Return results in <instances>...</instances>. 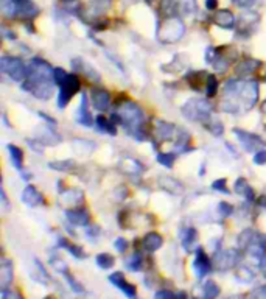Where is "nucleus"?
Instances as JSON below:
<instances>
[{"label": "nucleus", "instance_id": "nucleus-1", "mask_svg": "<svg viewBox=\"0 0 266 299\" xmlns=\"http://www.w3.org/2000/svg\"><path fill=\"white\" fill-rule=\"evenodd\" d=\"M258 100L257 81L245 80H229L224 84L223 111L229 114L245 112L254 108Z\"/></svg>", "mask_w": 266, "mask_h": 299}, {"label": "nucleus", "instance_id": "nucleus-2", "mask_svg": "<svg viewBox=\"0 0 266 299\" xmlns=\"http://www.w3.org/2000/svg\"><path fill=\"white\" fill-rule=\"evenodd\" d=\"M53 70L51 66L41 58H33L27 67V77L22 83V89L31 92L41 100H48L53 94Z\"/></svg>", "mask_w": 266, "mask_h": 299}, {"label": "nucleus", "instance_id": "nucleus-3", "mask_svg": "<svg viewBox=\"0 0 266 299\" xmlns=\"http://www.w3.org/2000/svg\"><path fill=\"white\" fill-rule=\"evenodd\" d=\"M114 120L123 125V128H126V131L134 136L139 140H143L146 137V134L143 131V111L132 101H125L118 112L112 116Z\"/></svg>", "mask_w": 266, "mask_h": 299}, {"label": "nucleus", "instance_id": "nucleus-4", "mask_svg": "<svg viewBox=\"0 0 266 299\" xmlns=\"http://www.w3.org/2000/svg\"><path fill=\"white\" fill-rule=\"evenodd\" d=\"M212 106L207 100L191 99L182 106V114L193 122H205L210 117Z\"/></svg>", "mask_w": 266, "mask_h": 299}, {"label": "nucleus", "instance_id": "nucleus-5", "mask_svg": "<svg viewBox=\"0 0 266 299\" xmlns=\"http://www.w3.org/2000/svg\"><path fill=\"white\" fill-rule=\"evenodd\" d=\"M0 69L14 81H22L27 77L25 64L22 63V59L16 56H2V59H0Z\"/></svg>", "mask_w": 266, "mask_h": 299}, {"label": "nucleus", "instance_id": "nucleus-6", "mask_svg": "<svg viewBox=\"0 0 266 299\" xmlns=\"http://www.w3.org/2000/svg\"><path fill=\"white\" fill-rule=\"evenodd\" d=\"M79 91V80L75 73H69L67 78L64 80V83L61 84V91L58 95V108L64 109L69 104L70 99Z\"/></svg>", "mask_w": 266, "mask_h": 299}, {"label": "nucleus", "instance_id": "nucleus-7", "mask_svg": "<svg viewBox=\"0 0 266 299\" xmlns=\"http://www.w3.org/2000/svg\"><path fill=\"white\" fill-rule=\"evenodd\" d=\"M184 32H186V28H184V24L179 20V19H168L164 22V28H162V33H160V39H164L165 42H173V41H177L181 39Z\"/></svg>", "mask_w": 266, "mask_h": 299}, {"label": "nucleus", "instance_id": "nucleus-8", "mask_svg": "<svg viewBox=\"0 0 266 299\" xmlns=\"http://www.w3.org/2000/svg\"><path fill=\"white\" fill-rule=\"evenodd\" d=\"M213 262H215L219 271L229 270L238 262V252L234 249H217L215 256H213Z\"/></svg>", "mask_w": 266, "mask_h": 299}, {"label": "nucleus", "instance_id": "nucleus-9", "mask_svg": "<svg viewBox=\"0 0 266 299\" xmlns=\"http://www.w3.org/2000/svg\"><path fill=\"white\" fill-rule=\"evenodd\" d=\"M234 134L238 137L240 144L245 147L246 151H255V150H262L263 145H266V142L262 140V137L255 136L252 133H248V131H243V130H234Z\"/></svg>", "mask_w": 266, "mask_h": 299}, {"label": "nucleus", "instance_id": "nucleus-10", "mask_svg": "<svg viewBox=\"0 0 266 299\" xmlns=\"http://www.w3.org/2000/svg\"><path fill=\"white\" fill-rule=\"evenodd\" d=\"M193 268H195L196 276L199 279H203L204 276H207L212 270V260L204 252L203 248H196V260L193 264Z\"/></svg>", "mask_w": 266, "mask_h": 299}, {"label": "nucleus", "instance_id": "nucleus-11", "mask_svg": "<svg viewBox=\"0 0 266 299\" xmlns=\"http://www.w3.org/2000/svg\"><path fill=\"white\" fill-rule=\"evenodd\" d=\"M39 14V8L31 0H16V17L34 19Z\"/></svg>", "mask_w": 266, "mask_h": 299}, {"label": "nucleus", "instance_id": "nucleus-12", "mask_svg": "<svg viewBox=\"0 0 266 299\" xmlns=\"http://www.w3.org/2000/svg\"><path fill=\"white\" fill-rule=\"evenodd\" d=\"M91 100L95 109L98 111H106L110 104V94L103 87H95L91 92Z\"/></svg>", "mask_w": 266, "mask_h": 299}, {"label": "nucleus", "instance_id": "nucleus-13", "mask_svg": "<svg viewBox=\"0 0 266 299\" xmlns=\"http://www.w3.org/2000/svg\"><path fill=\"white\" fill-rule=\"evenodd\" d=\"M72 69H73V72H84L86 77L91 81H94V83H100L101 81V77L98 75V72L95 70L92 66H89L87 63H84L83 59H79V58L72 61Z\"/></svg>", "mask_w": 266, "mask_h": 299}, {"label": "nucleus", "instance_id": "nucleus-14", "mask_svg": "<svg viewBox=\"0 0 266 299\" xmlns=\"http://www.w3.org/2000/svg\"><path fill=\"white\" fill-rule=\"evenodd\" d=\"M109 282L115 285L120 291H123L125 295L129 296V298H134L136 296V287L131 285V283L126 282V279L123 278L122 273H112L109 276Z\"/></svg>", "mask_w": 266, "mask_h": 299}, {"label": "nucleus", "instance_id": "nucleus-15", "mask_svg": "<svg viewBox=\"0 0 266 299\" xmlns=\"http://www.w3.org/2000/svg\"><path fill=\"white\" fill-rule=\"evenodd\" d=\"M22 201L27 204V206H41L44 204V197L41 195V192H38L34 185H27L24 192H22Z\"/></svg>", "mask_w": 266, "mask_h": 299}, {"label": "nucleus", "instance_id": "nucleus-16", "mask_svg": "<svg viewBox=\"0 0 266 299\" xmlns=\"http://www.w3.org/2000/svg\"><path fill=\"white\" fill-rule=\"evenodd\" d=\"M65 216L75 226H87L89 223L87 209H69V211H65Z\"/></svg>", "mask_w": 266, "mask_h": 299}, {"label": "nucleus", "instance_id": "nucleus-17", "mask_svg": "<svg viewBox=\"0 0 266 299\" xmlns=\"http://www.w3.org/2000/svg\"><path fill=\"white\" fill-rule=\"evenodd\" d=\"M212 20L215 25H218L221 28H226V30H232L235 27V16L229 10L218 11L215 16H213Z\"/></svg>", "mask_w": 266, "mask_h": 299}, {"label": "nucleus", "instance_id": "nucleus-18", "mask_svg": "<svg viewBox=\"0 0 266 299\" xmlns=\"http://www.w3.org/2000/svg\"><path fill=\"white\" fill-rule=\"evenodd\" d=\"M77 122L83 126H92V116L87 108V95L86 94L81 95V104H79L78 112H77Z\"/></svg>", "mask_w": 266, "mask_h": 299}, {"label": "nucleus", "instance_id": "nucleus-19", "mask_svg": "<svg viewBox=\"0 0 266 299\" xmlns=\"http://www.w3.org/2000/svg\"><path fill=\"white\" fill-rule=\"evenodd\" d=\"M11 282H13V264L10 260L3 259L2 266H0V285H2V290L8 288Z\"/></svg>", "mask_w": 266, "mask_h": 299}, {"label": "nucleus", "instance_id": "nucleus-20", "mask_svg": "<svg viewBox=\"0 0 266 299\" xmlns=\"http://www.w3.org/2000/svg\"><path fill=\"white\" fill-rule=\"evenodd\" d=\"M143 248L146 251H150V252H154V251H157L162 243H164V238H162V235H159L157 233H150V234H146L143 237Z\"/></svg>", "mask_w": 266, "mask_h": 299}, {"label": "nucleus", "instance_id": "nucleus-21", "mask_svg": "<svg viewBox=\"0 0 266 299\" xmlns=\"http://www.w3.org/2000/svg\"><path fill=\"white\" fill-rule=\"evenodd\" d=\"M235 192L238 193V195H243L248 201H254V198H255L252 187L249 185V183L245 178H238L235 181Z\"/></svg>", "mask_w": 266, "mask_h": 299}, {"label": "nucleus", "instance_id": "nucleus-22", "mask_svg": "<svg viewBox=\"0 0 266 299\" xmlns=\"http://www.w3.org/2000/svg\"><path fill=\"white\" fill-rule=\"evenodd\" d=\"M260 66H262L260 61H255V59H246V61L240 63L235 67V72L238 75H249V73L255 72Z\"/></svg>", "mask_w": 266, "mask_h": 299}, {"label": "nucleus", "instance_id": "nucleus-23", "mask_svg": "<svg viewBox=\"0 0 266 299\" xmlns=\"http://www.w3.org/2000/svg\"><path fill=\"white\" fill-rule=\"evenodd\" d=\"M95 123H97V131H100V133H108V134H110V136H115V134H117L115 123L112 120L109 122L106 117L98 116L97 120H95Z\"/></svg>", "mask_w": 266, "mask_h": 299}, {"label": "nucleus", "instance_id": "nucleus-24", "mask_svg": "<svg viewBox=\"0 0 266 299\" xmlns=\"http://www.w3.org/2000/svg\"><path fill=\"white\" fill-rule=\"evenodd\" d=\"M8 151L11 156V162L13 166L16 167L17 170H22V162H24V151L16 147V145H8Z\"/></svg>", "mask_w": 266, "mask_h": 299}, {"label": "nucleus", "instance_id": "nucleus-25", "mask_svg": "<svg viewBox=\"0 0 266 299\" xmlns=\"http://www.w3.org/2000/svg\"><path fill=\"white\" fill-rule=\"evenodd\" d=\"M196 240H198L196 229L188 228V229L186 231V235L182 237V246H184V248H186V251H191V249L195 248Z\"/></svg>", "mask_w": 266, "mask_h": 299}, {"label": "nucleus", "instance_id": "nucleus-26", "mask_svg": "<svg viewBox=\"0 0 266 299\" xmlns=\"http://www.w3.org/2000/svg\"><path fill=\"white\" fill-rule=\"evenodd\" d=\"M59 245L63 246V248H67V251L72 254L73 257H77V259H86V252L79 248V246H75V245H72L69 243L65 238H59Z\"/></svg>", "mask_w": 266, "mask_h": 299}, {"label": "nucleus", "instance_id": "nucleus-27", "mask_svg": "<svg viewBox=\"0 0 266 299\" xmlns=\"http://www.w3.org/2000/svg\"><path fill=\"white\" fill-rule=\"evenodd\" d=\"M156 130H157L159 139H170L174 131V126L172 123H167V122H157Z\"/></svg>", "mask_w": 266, "mask_h": 299}, {"label": "nucleus", "instance_id": "nucleus-28", "mask_svg": "<svg viewBox=\"0 0 266 299\" xmlns=\"http://www.w3.org/2000/svg\"><path fill=\"white\" fill-rule=\"evenodd\" d=\"M114 264H115L114 257L108 252H101L97 256V265L101 268V270H109V268L114 266Z\"/></svg>", "mask_w": 266, "mask_h": 299}, {"label": "nucleus", "instance_id": "nucleus-29", "mask_svg": "<svg viewBox=\"0 0 266 299\" xmlns=\"http://www.w3.org/2000/svg\"><path fill=\"white\" fill-rule=\"evenodd\" d=\"M252 235H254V233L252 231H249V229H246L245 233H241V235L238 237V246L241 249H248L249 246L255 242L257 237H252Z\"/></svg>", "mask_w": 266, "mask_h": 299}, {"label": "nucleus", "instance_id": "nucleus-30", "mask_svg": "<svg viewBox=\"0 0 266 299\" xmlns=\"http://www.w3.org/2000/svg\"><path fill=\"white\" fill-rule=\"evenodd\" d=\"M217 91H218V80L215 75H209L205 80V95L210 99V97L217 95Z\"/></svg>", "mask_w": 266, "mask_h": 299}, {"label": "nucleus", "instance_id": "nucleus-31", "mask_svg": "<svg viewBox=\"0 0 266 299\" xmlns=\"http://www.w3.org/2000/svg\"><path fill=\"white\" fill-rule=\"evenodd\" d=\"M125 266H126L129 271H139L140 268H142V256H140L139 252H134L126 262H125Z\"/></svg>", "mask_w": 266, "mask_h": 299}, {"label": "nucleus", "instance_id": "nucleus-32", "mask_svg": "<svg viewBox=\"0 0 266 299\" xmlns=\"http://www.w3.org/2000/svg\"><path fill=\"white\" fill-rule=\"evenodd\" d=\"M2 11L5 17H16V0H2Z\"/></svg>", "mask_w": 266, "mask_h": 299}, {"label": "nucleus", "instance_id": "nucleus-33", "mask_svg": "<svg viewBox=\"0 0 266 299\" xmlns=\"http://www.w3.org/2000/svg\"><path fill=\"white\" fill-rule=\"evenodd\" d=\"M203 290H204L205 298H217L219 295V287L213 281L205 282V285L203 287Z\"/></svg>", "mask_w": 266, "mask_h": 299}, {"label": "nucleus", "instance_id": "nucleus-34", "mask_svg": "<svg viewBox=\"0 0 266 299\" xmlns=\"http://www.w3.org/2000/svg\"><path fill=\"white\" fill-rule=\"evenodd\" d=\"M64 276H65V279H67V282H69V285H70L72 291H75V293H79V295H83V293H84L83 285H81V283H79L77 279H73V276H72L69 271H65Z\"/></svg>", "mask_w": 266, "mask_h": 299}, {"label": "nucleus", "instance_id": "nucleus-35", "mask_svg": "<svg viewBox=\"0 0 266 299\" xmlns=\"http://www.w3.org/2000/svg\"><path fill=\"white\" fill-rule=\"evenodd\" d=\"M48 167L59 171H67L73 167V161H53L48 164Z\"/></svg>", "mask_w": 266, "mask_h": 299}, {"label": "nucleus", "instance_id": "nucleus-36", "mask_svg": "<svg viewBox=\"0 0 266 299\" xmlns=\"http://www.w3.org/2000/svg\"><path fill=\"white\" fill-rule=\"evenodd\" d=\"M157 161H159L160 166H164L167 168H172L173 162H174V154L173 153H160L157 156Z\"/></svg>", "mask_w": 266, "mask_h": 299}, {"label": "nucleus", "instance_id": "nucleus-37", "mask_svg": "<svg viewBox=\"0 0 266 299\" xmlns=\"http://www.w3.org/2000/svg\"><path fill=\"white\" fill-rule=\"evenodd\" d=\"M235 278L240 282H250V281H254V273L250 271L249 268H240L238 274H236Z\"/></svg>", "mask_w": 266, "mask_h": 299}, {"label": "nucleus", "instance_id": "nucleus-38", "mask_svg": "<svg viewBox=\"0 0 266 299\" xmlns=\"http://www.w3.org/2000/svg\"><path fill=\"white\" fill-rule=\"evenodd\" d=\"M67 72H65L64 69H61V67H56V69L53 70V78H55V83L61 86L64 83V80L67 78Z\"/></svg>", "mask_w": 266, "mask_h": 299}, {"label": "nucleus", "instance_id": "nucleus-39", "mask_svg": "<svg viewBox=\"0 0 266 299\" xmlns=\"http://www.w3.org/2000/svg\"><path fill=\"white\" fill-rule=\"evenodd\" d=\"M212 189L217 190V192H221V193H226V195L231 193V192L227 190V187H226V179H223V178L217 179V181H213L212 183Z\"/></svg>", "mask_w": 266, "mask_h": 299}, {"label": "nucleus", "instance_id": "nucleus-40", "mask_svg": "<svg viewBox=\"0 0 266 299\" xmlns=\"http://www.w3.org/2000/svg\"><path fill=\"white\" fill-rule=\"evenodd\" d=\"M209 130H210V133L213 134V136H217V137H219L221 134L224 133V126L221 125V122H213V123H210L209 125Z\"/></svg>", "mask_w": 266, "mask_h": 299}, {"label": "nucleus", "instance_id": "nucleus-41", "mask_svg": "<svg viewBox=\"0 0 266 299\" xmlns=\"http://www.w3.org/2000/svg\"><path fill=\"white\" fill-rule=\"evenodd\" d=\"M254 162L257 164V166H265V164H266V150L265 148L258 150V151L255 153Z\"/></svg>", "mask_w": 266, "mask_h": 299}, {"label": "nucleus", "instance_id": "nucleus-42", "mask_svg": "<svg viewBox=\"0 0 266 299\" xmlns=\"http://www.w3.org/2000/svg\"><path fill=\"white\" fill-rule=\"evenodd\" d=\"M257 2H258V0H234V3H235L236 6H240V8H246V10L252 8V6H254Z\"/></svg>", "mask_w": 266, "mask_h": 299}, {"label": "nucleus", "instance_id": "nucleus-43", "mask_svg": "<svg viewBox=\"0 0 266 299\" xmlns=\"http://www.w3.org/2000/svg\"><path fill=\"white\" fill-rule=\"evenodd\" d=\"M219 212H221V215H224V216H229V215H232V212H234V207L229 204V203H219Z\"/></svg>", "mask_w": 266, "mask_h": 299}, {"label": "nucleus", "instance_id": "nucleus-44", "mask_svg": "<svg viewBox=\"0 0 266 299\" xmlns=\"http://www.w3.org/2000/svg\"><path fill=\"white\" fill-rule=\"evenodd\" d=\"M114 245H115V249L118 252H125V251H126V246H128V243H126L125 238H117V240L114 242Z\"/></svg>", "mask_w": 266, "mask_h": 299}, {"label": "nucleus", "instance_id": "nucleus-45", "mask_svg": "<svg viewBox=\"0 0 266 299\" xmlns=\"http://www.w3.org/2000/svg\"><path fill=\"white\" fill-rule=\"evenodd\" d=\"M87 237L89 238H92V240H94V238L95 237H98L100 235V229L97 228V226H91V228H87Z\"/></svg>", "mask_w": 266, "mask_h": 299}, {"label": "nucleus", "instance_id": "nucleus-46", "mask_svg": "<svg viewBox=\"0 0 266 299\" xmlns=\"http://www.w3.org/2000/svg\"><path fill=\"white\" fill-rule=\"evenodd\" d=\"M177 295H174L173 291H157L156 293V298H176Z\"/></svg>", "mask_w": 266, "mask_h": 299}, {"label": "nucleus", "instance_id": "nucleus-47", "mask_svg": "<svg viewBox=\"0 0 266 299\" xmlns=\"http://www.w3.org/2000/svg\"><path fill=\"white\" fill-rule=\"evenodd\" d=\"M218 6V0H205V8L212 11V10H215Z\"/></svg>", "mask_w": 266, "mask_h": 299}, {"label": "nucleus", "instance_id": "nucleus-48", "mask_svg": "<svg viewBox=\"0 0 266 299\" xmlns=\"http://www.w3.org/2000/svg\"><path fill=\"white\" fill-rule=\"evenodd\" d=\"M39 116H41L42 118H46V120H47L48 123H51V125H56V120H55V118H51V117L46 116V114H44V112H39Z\"/></svg>", "mask_w": 266, "mask_h": 299}, {"label": "nucleus", "instance_id": "nucleus-49", "mask_svg": "<svg viewBox=\"0 0 266 299\" xmlns=\"http://www.w3.org/2000/svg\"><path fill=\"white\" fill-rule=\"evenodd\" d=\"M260 268H262V271H263V274H265V278H266V257H262L260 259Z\"/></svg>", "mask_w": 266, "mask_h": 299}, {"label": "nucleus", "instance_id": "nucleus-50", "mask_svg": "<svg viewBox=\"0 0 266 299\" xmlns=\"http://www.w3.org/2000/svg\"><path fill=\"white\" fill-rule=\"evenodd\" d=\"M2 203H3V206L6 207L8 206V199H6V193H5V190L2 189Z\"/></svg>", "mask_w": 266, "mask_h": 299}, {"label": "nucleus", "instance_id": "nucleus-51", "mask_svg": "<svg viewBox=\"0 0 266 299\" xmlns=\"http://www.w3.org/2000/svg\"><path fill=\"white\" fill-rule=\"evenodd\" d=\"M97 2L103 6H109L110 3H112V0H97Z\"/></svg>", "mask_w": 266, "mask_h": 299}, {"label": "nucleus", "instance_id": "nucleus-52", "mask_svg": "<svg viewBox=\"0 0 266 299\" xmlns=\"http://www.w3.org/2000/svg\"><path fill=\"white\" fill-rule=\"evenodd\" d=\"M255 295H262V296H266V287H262V288H258L255 291Z\"/></svg>", "mask_w": 266, "mask_h": 299}, {"label": "nucleus", "instance_id": "nucleus-53", "mask_svg": "<svg viewBox=\"0 0 266 299\" xmlns=\"http://www.w3.org/2000/svg\"><path fill=\"white\" fill-rule=\"evenodd\" d=\"M258 204H260L262 207H265V209H266V197H262L260 199H258Z\"/></svg>", "mask_w": 266, "mask_h": 299}]
</instances>
